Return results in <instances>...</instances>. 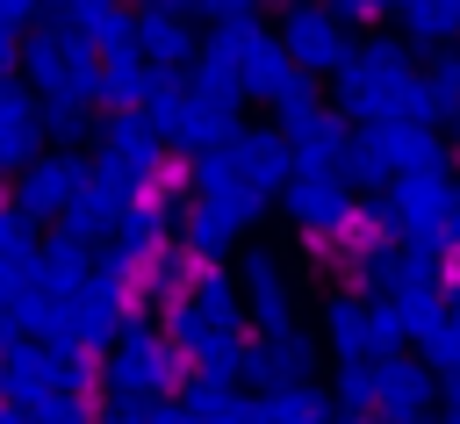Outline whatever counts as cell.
Listing matches in <instances>:
<instances>
[{
	"mask_svg": "<svg viewBox=\"0 0 460 424\" xmlns=\"http://www.w3.org/2000/svg\"><path fill=\"white\" fill-rule=\"evenodd\" d=\"M338 93V115L352 129H381V122H438V101L424 86V65H417V43L402 36H359L352 65L331 79Z\"/></svg>",
	"mask_w": 460,
	"mask_h": 424,
	"instance_id": "1",
	"label": "cell"
},
{
	"mask_svg": "<svg viewBox=\"0 0 460 424\" xmlns=\"http://www.w3.org/2000/svg\"><path fill=\"white\" fill-rule=\"evenodd\" d=\"M187 381H194V367L180 359V345L158 323H129L115 338V352H108V402L151 410V402H172Z\"/></svg>",
	"mask_w": 460,
	"mask_h": 424,
	"instance_id": "2",
	"label": "cell"
},
{
	"mask_svg": "<svg viewBox=\"0 0 460 424\" xmlns=\"http://www.w3.org/2000/svg\"><path fill=\"white\" fill-rule=\"evenodd\" d=\"M280 216H288V230H295L316 259H323V252H345L352 230H359V187H352L345 172L302 165V172L288 180V194H280Z\"/></svg>",
	"mask_w": 460,
	"mask_h": 424,
	"instance_id": "3",
	"label": "cell"
},
{
	"mask_svg": "<svg viewBox=\"0 0 460 424\" xmlns=\"http://www.w3.org/2000/svg\"><path fill=\"white\" fill-rule=\"evenodd\" d=\"M93 172L108 187H122L129 201L137 194H158L165 172H172V144L144 115H101V158H93Z\"/></svg>",
	"mask_w": 460,
	"mask_h": 424,
	"instance_id": "4",
	"label": "cell"
},
{
	"mask_svg": "<svg viewBox=\"0 0 460 424\" xmlns=\"http://www.w3.org/2000/svg\"><path fill=\"white\" fill-rule=\"evenodd\" d=\"M93 180V165L79 158V151H43L29 172H14V187H7V208L36 230V223H58L72 201H79V187Z\"/></svg>",
	"mask_w": 460,
	"mask_h": 424,
	"instance_id": "5",
	"label": "cell"
},
{
	"mask_svg": "<svg viewBox=\"0 0 460 424\" xmlns=\"http://www.w3.org/2000/svg\"><path fill=\"white\" fill-rule=\"evenodd\" d=\"M280 43L309 79H338L352 65V50H359V29H345L331 7H288L280 14Z\"/></svg>",
	"mask_w": 460,
	"mask_h": 424,
	"instance_id": "6",
	"label": "cell"
},
{
	"mask_svg": "<svg viewBox=\"0 0 460 424\" xmlns=\"http://www.w3.org/2000/svg\"><path fill=\"white\" fill-rule=\"evenodd\" d=\"M453 201H460V172H417V180H395L402 244H417V252H453Z\"/></svg>",
	"mask_w": 460,
	"mask_h": 424,
	"instance_id": "7",
	"label": "cell"
},
{
	"mask_svg": "<svg viewBox=\"0 0 460 424\" xmlns=\"http://www.w3.org/2000/svg\"><path fill=\"white\" fill-rule=\"evenodd\" d=\"M43 93L14 72V79H0V172H29L36 158H43Z\"/></svg>",
	"mask_w": 460,
	"mask_h": 424,
	"instance_id": "8",
	"label": "cell"
},
{
	"mask_svg": "<svg viewBox=\"0 0 460 424\" xmlns=\"http://www.w3.org/2000/svg\"><path fill=\"white\" fill-rule=\"evenodd\" d=\"M374 374H381V402H374L381 424H438L431 410H438V388H446V381H438L424 359L402 352V359H381Z\"/></svg>",
	"mask_w": 460,
	"mask_h": 424,
	"instance_id": "9",
	"label": "cell"
},
{
	"mask_svg": "<svg viewBox=\"0 0 460 424\" xmlns=\"http://www.w3.org/2000/svg\"><path fill=\"white\" fill-rule=\"evenodd\" d=\"M137 50H144V65L165 72V79H187V72L201 65V36L187 29V14H172V7H158V0L137 7Z\"/></svg>",
	"mask_w": 460,
	"mask_h": 424,
	"instance_id": "10",
	"label": "cell"
},
{
	"mask_svg": "<svg viewBox=\"0 0 460 424\" xmlns=\"http://www.w3.org/2000/svg\"><path fill=\"white\" fill-rule=\"evenodd\" d=\"M122 208H129V194H122V187H108V180L93 172V180L79 187V201L58 216V230H50V237H65V244H79V252H93V259H101V252L115 244Z\"/></svg>",
	"mask_w": 460,
	"mask_h": 424,
	"instance_id": "11",
	"label": "cell"
},
{
	"mask_svg": "<svg viewBox=\"0 0 460 424\" xmlns=\"http://www.w3.org/2000/svg\"><path fill=\"white\" fill-rule=\"evenodd\" d=\"M381 158L395 180H417V172H453V137L438 122H381L374 129Z\"/></svg>",
	"mask_w": 460,
	"mask_h": 424,
	"instance_id": "12",
	"label": "cell"
},
{
	"mask_svg": "<svg viewBox=\"0 0 460 424\" xmlns=\"http://www.w3.org/2000/svg\"><path fill=\"white\" fill-rule=\"evenodd\" d=\"M323 352L338 367H374V302L367 295H352V287L323 295Z\"/></svg>",
	"mask_w": 460,
	"mask_h": 424,
	"instance_id": "13",
	"label": "cell"
},
{
	"mask_svg": "<svg viewBox=\"0 0 460 424\" xmlns=\"http://www.w3.org/2000/svg\"><path fill=\"white\" fill-rule=\"evenodd\" d=\"M309 374H316V345H309L302 331L244 345V388H259V395H273V388H295V381H309Z\"/></svg>",
	"mask_w": 460,
	"mask_h": 424,
	"instance_id": "14",
	"label": "cell"
},
{
	"mask_svg": "<svg viewBox=\"0 0 460 424\" xmlns=\"http://www.w3.org/2000/svg\"><path fill=\"white\" fill-rule=\"evenodd\" d=\"M79 50H86V43H79L65 22H36V29L22 36V79H29L36 93H58V79L79 65Z\"/></svg>",
	"mask_w": 460,
	"mask_h": 424,
	"instance_id": "15",
	"label": "cell"
},
{
	"mask_svg": "<svg viewBox=\"0 0 460 424\" xmlns=\"http://www.w3.org/2000/svg\"><path fill=\"white\" fill-rule=\"evenodd\" d=\"M237 165H244V180L259 187V194H288V180L302 172L295 165V144L280 137V129H237Z\"/></svg>",
	"mask_w": 460,
	"mask_h": 424,
	"instance_id": "16",
	"label": "cell"
},
{
	"mask_svg": "<svg viewBox=\"0 0 460 424\" xmlns=\"http://www.w3.org/2000/svg\"><path fill=\"white\" fill-rule=\"evenodd\" d=\"M180 244H187V259H194V266H237V252H244V230H237L223 208H208V201H187V216H180Z\"/></svg>",
	"mask_w": 460,
	"mask_h": 424,
	"instance_id": "17",
	"label": "cell"
},
{
	"mask_svg": "<svg viewBox=\"0 0 460 424\" xmlns=\"http://www.w3.org/2000/svg\"><path fill=\"white\" fill-rule=\"evenodd\" d=\"M288 144H295V165H316V172H345V151H352V122L338 115V108H323V115H309V122H295V129H280Z\"/></svg>",
	"mask_w": 460,
	"mask_h": 424,
	"instance_id": "18",
	"label": "cell"
},
{
	"mask_svg": "<svg viewBox=\"0 0 460 424\" xmlns=\"http://www.w3.org/2000/svg\"><path fill=\"white\" fill-rule=\"evenodd\" d=\"M58 367H65V352H58V345L22 338V345L0 359V374H7V402H14V410H29V402L58 395Z\"/></svg>",
	"mask_w": 460,
	"mask_h": 424,
	"instance_id": "19",
	"label": "cell"
},
{
	"mask_svg": "<svg viewBox=\"0 0 460 424\" xmlns=\"http://www.w3.org/2000/svg\"><path fill=\"white\" fill-rule=\"evenodd\" d=\"M295 79H302V65L288 57L280 29H259V36H252V50H244V93L273 108V101H280V93H288Z\"/></svg>",
	"mask_w": 460,
	"mask_h": 424,
	"instance_id": "20",
	"label": "cell"
},
{
	"mask_svg": "<svg viewBox=\"0 0 460 424\" xmlns=\"http://www.w3.org/2000/svg\"><path fill=\"white\" fill-rule=\"evenodd\" d=\"M180 402L201 417V424H266V402L252 395V388H237V381H187L180 388Z\"/></svg>",
	"mask_w": 460,
	"mask_h": 424,
	"instance_id": "21",
	"label": "cell"
},
{
	"mask_svg": "<svg viewBox=\"0 0 460 424\" xmlns=\"http://www.w3.org/2000/svg\"><path fill=\"white\" fill-rule=\"evenodd\" d=\"M151 86H158V72L144 65V50H129V57H108V79H101V108H108V115H144Z\"/></svg>",
	"mask_w": 460,
	"mask_h": 424,
	"instance_id": "22",
	"label": "cell"
},
{
	"mask_svg": "<svg viewBox=\"0 0 460 424\" xmlns=\"http://www.w3.org/2000/svg\"><path fill=\"white\" fill-rule=\"evenodd\" d=\"M259 402H266V424H338V395L316 388V381L273 388V395H259Z\"/></svg>",
	"mask_w": 460,
	"mask_h": 424,
	"instance_id": "23",
	"label": "cell"
},
{
	"mask_svg": "<svg viewBox=\"0 0 460 424\" xmlns=\"http://www.w3.org/2000/svg\"><path fill=\"white\" fill-rule=\"evenodd\" d=\"M86 280H93V252H79V244L50 237V244H43V266H36V287H43V295L79 302V287H86Z\"/></svg>",
	"mask_w": 460,
	"mask_h": 424,
	"instance_id": "24",
	"label": "cell"
},
{
	"mask_svg": "<svg viewBox=\"0 0 460 424\" xmlns=\"http://www.w3.org/2000/svg\"><path fill=\"white\" fill-rule=\"evenodd\" d=\"M187 302H194L201 316H216V323H237V331H244V280H237V266H201Z\"/></svg>",
	"mask_w": 460,
	"mask_h": 424,
	"instance_id": "25",
	"label": "cell"
},
{
	"mask_svg": "<svg viewBox=\"0 0 460 424\" xmlns=\"http://www.w3.org/2000/svg\"><path fill=\"white\" fill-rule=\"evenodd\" d=\"M194 273H201V266L187 259V244H172V252H158V259H151L137 280H144V302L172 309V302H187V295H194Z\"/></svg>",
	"mask_w": 460,
	"mask_h": 424,
	"instance_id": "26",
	"label": "cell"
},
{
	"mask_svg": "<svg viewBox=\"0 0 460 424\" xmlns=\"http://www.w3.org/2000/svg\"><path fill=\"white\" fill-rule=\"evenodd\" d=\"M187 108H194L187 79H165V72H158V86H151V101H144V122H151V129H158V137L172 144V137L187 129Z\"/></svg>",
	"mask_w": 460,
	"mask_h": 424,
	"instance_id": "27",
	"label": "cell"
},
{
	"mask_svg": "<svg viewBox=\"0 0 460 424\" xmlns=\"http://www.w3.org/2000/svg\"><path fill=\"white\" fill-rule=\"evenodd\" d=\"M244 316H252V331H259V338H288V331H295V280L244 295Z\"/></svg>",
	"mask_w": 460,
	"mask_h": 424,
	"instance_id": "28",
	"label": "cell"
},
{
	"mask_svg": "<svg viewBox=\"0 0 460 424\" xmlns=\"http://www.w3.org/2000/svg\"><path fill=\"white\" fill-rule=\"evenodd\" d=\"M187 86H194V101H208V108H244L252 93H244V72H230V65H194L187 72Z\"/></svg>",
	"mask_w": 460,
	"mask_h": 424,
	"instance_id": "29",
	"label": "cell"
},
{
	"mask_svg": "<svg viewBox=\"0 0 460 424\" xmlns=\"http://www.w3.org/2000/svg\"><path fill=\"white\" fill-rule=\"evenodd\" d=\"M345 180H352V187H374V194H388V187H395V172H388V158H381L374 129H359V137H352V151H345Z\"/></svg>",
	"mask_w": 460,
	"mask_h": 424,
	"instance_id": "30",
	"label": "cell"
},
{
	"mask_svg": "<svg viewBox=\"0 0 460 424\" xmlns=\"http://www.w3.org/2000/svg\"><path fill=\"white\" fill-rule=\"evenodd\" d=\"M331 395H338L345 417H374V402H381V374H374V367H338Z\"/></svg>",
	"mask_w": 460,
	"mask_h": 424,
	"instance_id": "31",
	"label": "cell"
},
{
	"mask_svg": "<svg viewBox=\"0 0 460 424\" xmlns=\"http://www.w3.org/2000/svg\"><path fill=\"white\" fill-rule=\"evenodd\" d=\"M43 137H50L58 151H79L86 137L101 144V115H86V108H43Z\"/></svg>",
	"mask_w": 460,
	"mask_h": 424,
	"instance_id": "32",
	"label": "cell"
},
{
	"mask_svg": "<svg viewBox=\"0 0 460 424\" xmlns=\"http://www.w3.org/2000/svg\"><path fill=\"white\" fill-rule=\"evenodd\" d=\"M424 86H431V101H438V122H460V50H438V57L424 65Z\"/></svg>",
	"mask_w": 460,
	"mask_h": 424,
	"instance_id": "33",
	"label": "cell"
},
{
	"mask_svg": "<svg viewBox=\"0 0 460 424\" xmlns=\"http://www.w3.org/2000/svg\"><path fill=\"white\" fill-rule=\"evenodd\" d=\"M309 115H323V79H295L280 101H273V129H295V122H309Z\"/></svg>",
	"mask_w": 460,
	"mask_h": 424,
	"instance_id": "34",
	"label": "cell"
},
{
	"mask_svg": "<svg viewBox=\"0 0 460 424\" xmlns=\"http://www.w3.org/2000/svg\"><path fill=\"white\" fill-rule=\"evenodd\" d=\"M237 280H244V295H259V287H280L288 266H280L273 244H244V252H237Z\"/></svg>",
	"mask_w": 460,
	"mask_h": 424,
	"instance_id": "35",
	"label": "cell"
},
{
	"mask_svg": "<svg viewBox=\"0 0 460 424\" xmlns=\"http://www.w3.org/2000/svg\"><path fill=\"white\" fill-rule=\"evenodd\" d=\"M424 367H431L438 381H453V374H460V323H453V316L424 338Z\"/></svg>",
	"mask_w": 460,
	"mask_h": 424,
	"instance_id": "36",
	"label": "cell"
},
{
	"mask_svg": "<svg viewBox=\"0 0 460 424\" xmlns=\"http://www.w3.org/2000/svg\"><path fill=\"white\" fill-rule=\"evenodd\" d=\"M22 417H29V424H101V410H93V402H72V395H43V402H29Z\"/></svg>",
	"mask_w": 460,
	"mask_h": 424,
	"instance_id": "37",
	"label": "cell"
},
{
	"mask_svg": "<svg viewBox=\"0 0 460 424\" xmlns=\"http://www.w3.org/2000/svg\"><path fill=\"white\" fill-rule=\"evenodd\" d=\"M36 252H43V244L29 237V223H22V216L0 201V266H14V259H36Z\"/></svg>",
	"mask_w": 460,
	"mask_h": 424,
	"instance_id": "38",
	"label": "cell"
},
{
	"mask_svg": "<svg viewBox=\"0 0 460 424\" xmlns=\"http://www.w3.org/2000/svg\"><path fill=\"white\" fill-rule=\"evenodd\" d=\"M259 7H266V0H201V14H208L216 29H237V22H259Z\"/></svg>",
	"mask_w": 460,
	"mask_h": 424,
	"instance_id": "39",
	"label": "cell"
},
{
	"mask_svg": "<svg viewBox=\"0 0 460 424\" xmlns=\"http://www.w3.org/2000/svg\"><path fill=\"white\" fill-rule=\"evenodd\" d=\"M323 7H331L345 29H374V22L388 14V0H323Z\"/></svg>",
	"mask_w": 460,
	"mask_h": 424,
	"instance_id": "40",
	"label": "cell"
},
{
	"mask_svg": "<svg viewBox=\"0 0 460 424\" xmlns=\"http://www.w3.org/2000/svg\"><path fill=\"white\" fill-rule=\"evenodd\" d=\"M36 14H43V0H0V22H7V29H22V36L36 29Z\"/></svg>",
	"mask_w": 460,
	"mask_h": 424,
	"instance_id": "41",
	"label": "cell"
},
{
	"mask_svg": "<svg viewBox=\"0 0 460 424\" xmlns=\"http://www.w3.org/2000/svg\"><path fill=\"white\" fill-rule=\"evenodd\" d=\"M144 424H201V417H194V410L172 395V402H151V410H144Z\"/></svg>",
	"mask_w": 460,
	"mask_h": 424,
	"instance_id": "42",
	"label": "cell"
},
{
	"mask_svg": "<svg viewBox=\"0 0 460 424\" xmlns=\"http://www.w3.org/2000/svg\"><path fill=\"white\" fill-rule=\"evenodd\" d=\"M14 72H22V29L0 22V79H14Z\"/></svg>",
	"mask_w": 460,
	"mask_h": 424,
	"instance_id": "43",
	"label": "cell"
},
{
	"mask_svg": "<svg viewBox=\"0 0 460 424\" xmlns=\"http://www.w3.org/2000/svg\"><path fill=\"white\" fill-rule=\"evenodd\" d=\"M86 7H108V0H43V22H79Z\"/></svg>",
	"mask_w": 460,
	"mask_h": 424,
	"instance_id": "44",
	"label": "cell"
},
{
	"mask_svg": "<svg viewBox=\"0 0 460 424\" xmlns=\"http://www.w3.org/2000/svg\"><path fill=\"white\" fill-rule=\"evenodd\" d=\"M438 417H460V374H453V381L438 388Z\"/></svg>",
	"mask_w": 460,
	"mask_h": 424,
	"instance_id": "45",
	"label": "cell"
},
{
	"mask_svg": "<svg viewBox=\"0 0 460 424\" xmlns=\"http://www.w3.org/2000/svg\"><path fill=\"white\" fill-rule=\"evenodd\" d=\"M101 424H144V410H129V402H108V410H101Z\"/></svg>",
	"mask_w": 460,
	"mask_h": 424,
	"instance_id": "46",
	"label": "cell"
},
{
	"mask_svg": "<svg viewBox=\"0 0 460 424\" xmlns=\"http://www.w3.org/2000/svg\"><path fill=\"white\" fill-rule=\"evenodd\" d=\"M338 424H381V417H345V410H338Z\"/></svg>",
	"mask_w": 460,
	"mask_h": 424,
	"instance_id": "47",
	"label": "cell"
},
{
	"mask_svg": "<svg viewBox=\"0 0 460 424\" xmlns=\"http://www.w3.org/2000/svg\"><path fill=\"white\" fill-rule=\"evenodd\" d=\"M453 252H460V201H453Z\"/></svg>",
	"mask_w": 460,
	"mask_h": 424,
	"instance_id": "48",
	"label": "cell"
},
{
	"mask_svg": "<svg viewBox=\"0 0 460 424\" xmlns=\"http://www.w3.org/2000/svg\"><path fill=\"white\" fill-rule=\"evenodd\" d=\"M446 302H453V323H460V287H453V295H446Z\"/></svg>",
	"mask_w": 460,
	"mask_h": 424,
	"instance_id": "49",
	"label": "cell"
},
{
	"mask_svg": "<svg viewBox=\"0 0 460 424\" xmlns=\"http://www.w3.org/2000/svg\"><path fill=\"white\" fill-rule=\"evenodd\" d=\"M438 424H460V417H438Z\"/></svg>",
	"mask_w": 460,
	"mask_h": 424,
	"instance_id": "50",
	"label": "cell"
}]
</instances>
